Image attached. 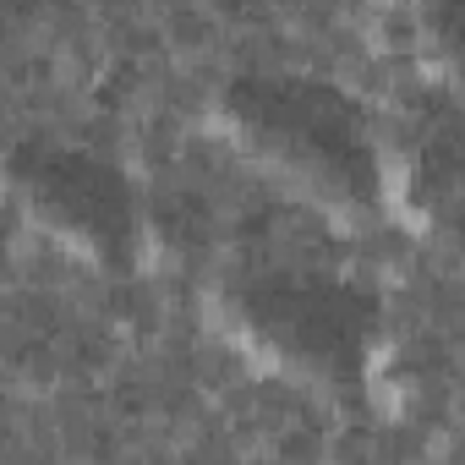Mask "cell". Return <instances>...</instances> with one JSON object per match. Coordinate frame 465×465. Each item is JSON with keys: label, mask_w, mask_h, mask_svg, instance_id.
Returning a JSON list of instances; mask_svg holds the SVG:
<instances>
[{"label": "cell", "mask_w": 465, "mask_h": 465, "mask_svg": "<svg viewBox=\"0 0 465 465\" xmlns=\"http://www.w3.org/2000/svg\"><path fill=\"white\" fill-rule=\"evenodd\" d=\"M213 126L252 170L334 224H378L389 208L383 148L351 94L318 77L252 72L224 83Z\"/></svg>", "instance_id": "1"}, {"label": "cell", "mask_w": 465, "mask_h": 465, "mask_svg": "<svg viewBox=\"0 0 465 465\" xmlns=\"http://www.w3.org/2000/svg\"><path fill=\"white\" fill-rule=\"evenodd\" d=\"M208 318L252 367L356 405L372 389L378 345H383V307L356 280L302 269V263H263L224 274L208 296Z\"/></svg>", "instance_id": "2"}, {"label": "cell", "mask_w": 465, "mask_h": 465, "mask_svg": "<svg viewBox=\"0 0 465 465\" xmlns=\"http://www.w3.org/2000/svg\"><path fill=\"white\" fill-rule=\"evenodd\" d=\"M6 192L45 242L99 274H132L143 263V203L126 170L77 143H17L6 153Z\"/></svg>", "instance_id": "3"}]
</instances>
